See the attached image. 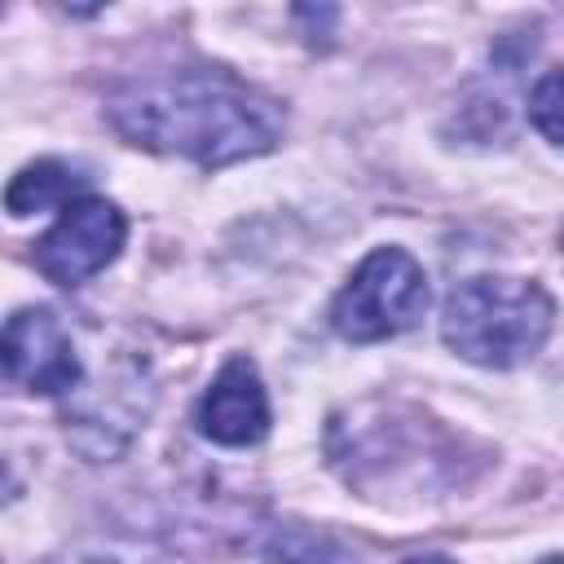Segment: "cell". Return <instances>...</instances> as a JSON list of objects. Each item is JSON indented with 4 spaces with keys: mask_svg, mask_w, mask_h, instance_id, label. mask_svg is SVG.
<instances>
[{
    "mask_svg": "<svg viewBox=\"0 0 564 564\" xmlns=\"http://www.w3.org/2000/svg\"><path fill=\"white\" fill-rule=\"evenodd\" d=\"M538 564H564V555H546V560H538Z\"/></svg>",
    "mask_w": 564,
    "mask_h": 564,
    "instance_id": "cell-11",
    "label": "cell"
},
{
    "mask_svg": "<svg viewBox=\"0 0 564 564\" xmlns=\"http://www.w3.org/2000/svg\"><path fill=\"white\" fill-rule=\"evenodd\" d=\"M128 238V220L110 198H75L62 207L53 229L35 242V269L57 286H79L93 273H101Z\"/></svg>",
    "mask_w": 564,
    "mask_h": 564,
    "instance_id": "cell-4",
    "label": "cell"
},
{
    "mask_svg": "<svg viewBox=\"0 0 564 564\" xmlns=\"http://www.w3.org/2000/svg\"><path fill=\"white\" fill-rule=\"evenodd\" d=\"M0 352H4V375L26 392L57 397V392H70L84 375L66 326L48 308H18L4 322Z\"/></svg>",
    "mask_w": 564,
    "mask_h": 564,
    "instance_id": "cell-5",
    "label": "cell"
},
{
    "mask_svg": "<svg viewBox=\"0 0 564 564\" xmlns=\"http://www.w3.org/2000/svg\"><path fill=\"white\" fill-rule=\"evenodd\" d=\"M84 189H88L84 167L66 163V159H40V163H26L9 181L4 207H9V216H31L44 207H70L75 198H84Z\"/></svg>",
    "mask_w": 564,
    "mask_h": 564,
    "instance_id": "cell-7",
    "label": "cell"
},
{
    "mask_svg": "<svg viewBox=\"0 0 564 564\" xmlns=\"http://www.w3.org/2000/svg\"><path fill=\"white\" fill-rule=\"evenodd\" d=\"M106 119L132 145L181 154L203 167L264 154L286 128L278 97L216 66H176L123 79L106 97Z\"/></svg>",
    "mask_w": 564,
    "mask_h": 564,
    "instance_id": "cell-1",
    "label": "cell"
},
{
    "mask_svg": "<svg viewBox=\"0 0 564 564\" xmlns=\"http://www.w3.org/2000/svg\"><path fill=\"white\" fill-rule=\"evenodd\" d=\"M551 322H555V304L538 282L480 273L449 291L441 313V335L463 361L511 370L546 344Z\"/></svg>",
    "mask_w": 564,
    "mask_h": 564,
    "instance_id": "cell-2",
    "label": "cell"
},
{
    "mask_svg": "<svg viewBox=\"0 0 564 564\" xmlns=\"http://www.w3.org/2000/svg\"><path fill=\"white\" fill-rule=\"evenodd\" d=\"M198 432L216 445L247 449L269 432V392L251 357H229L198 401Z\"/></svg>",
    "mask_w": 564,
    "mask_h": 564,
    "instance_id": "cell-6",
    "label": "cell"
},
{
    "mask_svg": "<svg viewBox=\"0 0 564 564\" xmlns=\"http://www.w3.org/2000/svg\"><path fill=\"white\" fill-rule=\"evenodd\" d=\"M401 564H454L449 555H405Z\"/></svg>",
    "mask_w": 564,
    "mask_h": 564,
    "instance_id": "cell-10",
    "label": "cell"
},
{
    "mask_svg": "<svg viewBox=\"0 0 564 564\" xmlns=\"http://www.w3.org/2000/svg\"><path fill=\"white\" fill-rule=\"evenodd\" d=\"M529 119H533V128H538L546 141L564 145V66L546 70V75L533 84V93H529Z\"/></svg>",
    "mask_w": 564,
    "mask_h": 564,
    "instance_id": "cell-8",
    "label": "cell"
},
{
    "mask_svg": "<svg viewBox=\"0 0 564 564\" xmlns=\"http://www.w3.org/2000/svg\"><path fill=\"white\" fill-rule=\"evenodd\" d=\"M57 564H172L167 555H154L145 546H123V542H93L57 555Z\"/></svg>",
    "mask_w": 564,
    "mask_h": 564,
    "instance_id": "cell-9",
    "label": "cell"
},
{
    "mask_svg": "<svg viewBox=\"0 0 564 564\" xmlns=\"http://www.w3.org/2000/svg\"><path fill=\"white\" fill-rule=\"evenodd\" d=\"M427 308V273L401 247H375L330 304V326L352 344L410 330Z\"/></svg>",
    "mask_w": 564,
    "mask_h": 564,
    "instance_id": "cell-3",
    "label": "cell"
}]
</instances>
